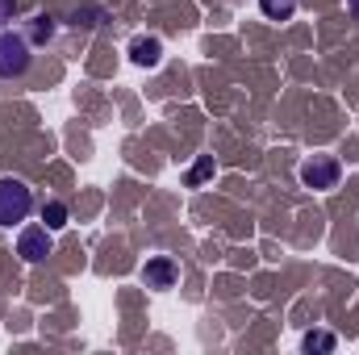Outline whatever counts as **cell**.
Listing matches in <instances>:
<instances>
[{
  "label": "cell",
  "instance_id": "1",
  "mask_svg": "<svg viewBox=\"0 0 359 355\" xmlns=\"http://www.w3.org/2000/svg\"><path fill=\"white\" fill-rule=\"evenodd\" d=\"M34 209V192L29 184L17 176H0V226H17L25 222Z\"/></svg>",
  "mask_w": 359,
  "mask_h": 355
},
{
  "label": "cell",
  "instance_id": "2",
  "mask_svg": "<svg viewBox=\"0 0 359 355\" xmlns=\"http://www.w3.org/2000/svg\"><path fill=\"white\" fill-rule=\"evenodd\" d=\"M34 55H29V38L25 34H0V80H21L29 72Z\"/></svg>",
  "mask_w": 359,
  "mask_h": 355
},
{
  "label": "cell",
  "instance_id": "3",
  "mask_svg": "<svg viewBox=\"0 0 359 355\" xmlns=\"http://www.w3.org/2000/svg\"><path fill=\"white\" fill-rule=\"evenodd\" d=\"M339 176H343V163L334 155H313L301 163V184L313 188V192H326V188H339Z\"/></svg>",
  "mask_w": 359,
  "mask_h": 355
},
{
  "label": "cell",
  "instance_id": "4",
  "mask_svg": "<svg viewBox=\"0 0 359 355\" xmlns=\"http://www.w3.org/2000/svg\"><path fill=\"white\" fill-rule=\"evenodd\" d=\"M55 230H46V226H25L21 234H17V255L25 260V264H42L50 251H55V239H50Z\"/></svg>",
  "mask_w": 359,
  "mask_h": 355
},
{
  "label": "cell",
  "instance_id": "5",
  "mask_svg": "<svg viewBox=\"0 0 359 355\" xmlns=\"http://www.w3.org/2000/svg\"><path fill=\"white\" fill-rule=\"evenodd\" d=\"M180 276L176 260H168V255H155V260H147L142 267V280H147V288H172Z\"/></svg>",
  "mask_w": 359,
  "mask_h": 355
},
{
  "label": "cell",
  "instance_id": "6",
  "mask_svg": "<svg viewBox=\"0 0 359 355\" xmlns=\"http://www.w3.org/2000/svg\"><path fill=\"white\" fill-rule=\"evenodd\" d=\"M130 59H134L138 67H155V63L163 59V42H159V38H134V42H130Z\"/></svg>",
  "mask_w": 359,
  "mask_h": 355
},
{
  "label": "cell",
  "instance_id": "7",
  "mask_svg": "<svg viewBox=\"0 0 359 355\" xmlns=\"http://www.w3.org/2000/svg\"><path fill=\"white\" fill-rule=\"evenodd\" d=\"M42 222H46V230H63L67 226V205L63 201H46L42 205Z\"/></svg>",
  "mask_w": 359,
  "mask_h": 355
},
{
  "label": "cell",
  "instance_id": "8",
  "mask_svg": "<svg viewBox=\"0 0 359 355\" xmlns=\"http://www.w3.org/2000/svg\"><path fill=\"white\" fill-rule=\"evenodd\" d=\"M259 8H264V17H271V21H288L297 13V0H259Z\"/></svg>",
  "mask_w": 359,
  "mask_h": 355
},
{
  "label": "cell",
  "instance_id": "9",
  "mask_svg": "<svg viewBox=\"0 0 359 355\" xmlns=\"http://www.w3.org/2000/svg\"><path fill=\"white\" fill-rule=\"evenodd\" d=\"M29 34H34L38 42H46V38L55 34V17H46V13H38V17H34V25H29Z\"/></svg>",
  "mask_w": 359,
  "mask_h": 355
},
{
  "label": "cell",
  "instance_id": "10",
  "mask_svg": "<svg viewBox=\"0 0 359 355\" xmlns=\"http://www.w3.org/2000/svg\"><path fill=\"white\" fill-rule=\"evenodd\" d=\"M305 351H334V335H326V330L305 335Z\"/></svg>",
  "mask_w": 359,
  "mask_h": 355
},
{
  "label": "cell",
  "instance_id": "11",
  "mask_svg": "<svg viewBox=\"0 0 359 355\" xmlns=\"http://www.w3.org/2000/svg\"><path fill=\"white\" fill-rule=\"evenodd\" d=\"M205 176H213V159H201V163L188 172V184H201Z\"/></svg>",
  "mask_w": 359,
  "mask_h": 355
},
{
  "label": "cell",
  "instance_id": "12",
  "mask_svg": "<svg viewBox=\"0 0 359 355\" xmlns=\"http://www.w3.org/2000/svg\"><path fill=\"white\" fill-rule=\"evenodd\" d=\"M13 17V0H0V21H8Z\"/></svg>",
  "mask_w": 359,
  "mask_h": 355
},
{
  "label": "cell",
  "instance_id": "13",
  "mask_svg": "<svg viewBox=\"0 0 359 355\" xmlns=\"http://www.w3.org/2000/svg\"><path fill=\"white\" fill-rule=\"evenodd\" d=\"M347 8H351V17L359 21V0H347Z\"/></svg>",
  "mask_w": 359,
  "mask_h": 355
}]
</instances>
